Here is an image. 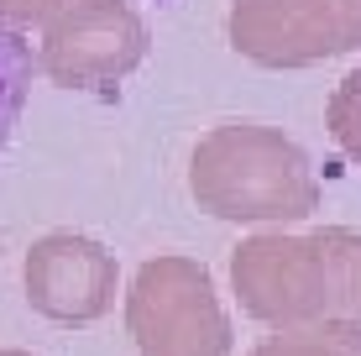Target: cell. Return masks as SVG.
I'll return each instance as SVG.
<instances>
[{
    "mask_svg": "<svg viewBox=\"0 0 361 356\" xmlns=\"http://www.w3.org/2000/svg\"><path fill=\"white\" fill-rule=\"evenodd\" d=\"M356 262L361 236L356 231H262L246 236L231 252V283L252 320L272 330L314 325V320H345L356 309Z\"/></svg>",
    "mask_w": 361,
    "mask_h": 356,
    "instance_id": "obj_1",
    "label": "cell"
},
{
    "mask_svg": "<svg viewBox=\"0 0 361 356\" xmlns=\"http://www.w3.org/2000/svg\"><path fill=\"white\" fill-rule=\"evenodd\" d=\"M27 299L42 320L53 325H94L116 304V257L99 247L94 236L79 231H53L32 241L27 252Z\"/></svg>",
    "mask_w": 361,
    "mask_h": 356,
    "instance_id": "obj_6",
    "label": "cell"
},
{
    "mask_svg": "<svg viewBox=\"0 0 361 356\" xmlns=\"http://www.w3.org/2000/svg\"><path fill=\"white\" fill-rule=\"evenodd\" d=\"M226 37L262 68H309L361 47V0H231Z\"/></svg>",
    "mask_w": 361,
    "mask_h": 356,
    "instance_id": "obj_4",
    "label": "cell"
},
{
    "mask_svg": "<svg viewBox=\"0 0 361 356\" xmlns=\"http://www.w3.org/2000/svg\"><path fill=\"white\" fill-rule=\"evenodd\" d=\"M126 330L142 356H231L226 304L194 257H152L136 267Z\"/></svg>",
    "mask_w": 361,
    "mask_h": 356,
    "instance_id": "obj_3",
    "label": "cell"
},
{
    "mask_svg": "<svg viewBox=\"0 0 361 356\" xmlns=\"http://www.w3.org/2000/svg\"><path fill=\"white\" fill-rule=\"evenodd\" d=\"M63 6L68 0H0V21H11V27H42Z\"/></svg>",
    "mask_w": 361,
    "mask_h": 356,
    "instance_id": "obj_10",
    "label": "cell"
},
{
    "mask_svg": "<svg viewBox=\"0 0 361 356\" xmlns=\"http://www.w3.org/2000/svg\"><path fill=\"white\" fill-rule=\"evenodd\" d=\"M0 356H32V351H16V346H6V351H0Z\"/></svg>",
    "mask_w": 361,
    "mask_h": 356,
    "instance_id": "obj_12",
    "label": "cell"
},
{
    "mask_svg": "<svg viewBox=\"0 0 361 356\" xmlns=\"http://www.w3.org/2000/svg\"><path fill=\"white\" fill-rule=\"evenodd\" d=\"M42 73L63 90H99L147 63L152 32L126 0H68L42 21Z\"/></svg>",
    "mask_w": 361,
    "mask_h": 356,
    "instance_id": "obj_5",
    "label": "cell"
},
{
    "mask_svg": "<svg viewBox=\"0 0 361 356\" xmlns=\"http://www.w3.org/2000/svg\"><path fill=\"white\" fill-rule=\"evenodd\" d=\"M356 309H361V262H356Z\"/></svg>",
    "mask_w": 361,
    "mask_h": 356,
    "instance_id": "obj_11",
    "label": "cell"
},
{
    "mask_svg": "<svg viewBox=\"0 0 361 356\" xmlns=\"http://www.w3.org/2000/svg\"><path fill=\"white\" fill-rule=\"evenodd\" d=\"M32 73H37L32 42L21 37V27L0 21V152H6V142H11V131H16L21 110H27Z\"/></svg>",
    "mask_w": 361,
    "mask_h": 356,
    "instance_id": "obj_8",
    "label": "cell"
},
{
    "mask_svg": "<svg viewBox=\"0 0 361 356\" xmlns=\"http://www.w3.org/2000/svg\"><path fill=\"white\" fill-rule=\"evenodd\" d=\"M189 194L215 220H309L319 210V178L304 147L262 121H226L199 137L189 157Z\"/></svg>",
    "mask_w": 361,
    "mask_h": 356,
    "instance_id": "obj_2",
    "label": "cell"
},
{
    "mask_svg": "<svg viewBox=\"0 0 361 356\" xmlns=\"http://www.w3.org/2000/svg\"><path fill=\"white\" fill-rule=\"evenodd\" d=\"M325 126H330L335 147L361 163V63L335 84V94H330V105H325Z\"/></svg>",
    "mask_w": 361,
    "mask_h": 356,
    "instance_id": "obj_9",
    "label": "cell"
},
{
    "mask_svg": "<svg viewBox=\"0 0 361 356\" xmlns=\"http://www.w3.org/2000/svg\"><path fill=\"white\" fill-rule=\"evenodd\" d=\"M252 356H361V325L345 320H314V325H288L267 336Z\"/></svg>",
    "mask_w": 361,
    "mask_h": 356,
    "instance_id": "obj_7",
    "label": "cell"
}]
</instances>
